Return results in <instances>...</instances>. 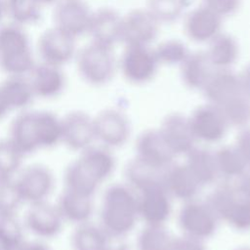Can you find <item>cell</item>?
Returning <instances> with one entry per match:
<instances>
[{
    "label": "cell",
    "mask_w": 250,
    "mask_h": 250,
    "mask_svg": "<svg viewBox=\"0 0 250 250\" xmlns=\"http://www.w3.org/2000/svg\"><path fill=\"white\" fill-rule=\"evenodd\" d=\"M26 156L61 145V116L46 109L28 108L12 120L7 136Z\"/></svg>",
    "instance_id": "6da1fadb"
},
{
    "label": "cell",
    "mask_w": 250,
    "mask_h": 250,
    "mask_svg": "<svg viewBox=\"0 0 250 250\" xmlns=\"http://www.w3.org/2000/svg\"><path fill=\"white\" fill-rule=\"evenodd\" d=\"M115 157L110 148L91 146L78 153L63 172V188L93 197L100 186L115 170Z\"/></svg>",
    "instance_id": "7a4b0ae2"
},
{
    "label": "cell",
    "mask_w": 250,
    "mask_h": 250,
    "mask_svg": "<svg viewBox=\"0 0 250 250\" xmlns=\"http://www.w3.org/2000/svg\"><path fill=\"white\" fill-rule=\"evenodd\" d=\"M139 218L137 195L124 184H113L104 192L100 209V226L113 235L125 236Z\"/></svg>",
    "instance_id": "3957f363"
},
{
    "label": "cell",
    "mask_w": 250,
    "mask_h": 250,
    "mask_svg": "<svg viewBox=\"0 0 250 250\" xmlns=\"http://www.w3.org/2000/svg\"><path fill=\"white\" fill-rule=\"evenodd\" d=\"M35 58L24 27L9 22L0 26V68L6 75L27 76Z\"/></svg>",
    "instance_id": "277c9868"
},
{
    "label": "cell",
    "mask_w": 250,
    "mask_h": 250,
    "mask_svg": "<svg viewBox=\"0 0 250 250\" xmlns=\"http://www.w3.org/2000/svg\"><path fill=\"white\" fill-rule=\"evenodd\" d=\"M74 61L79 77L93 87L108 84L117 68L113 48L93 41L77 50Z\"/></svg>",
    "instance_id": "5b68a950"
},
{
    "label": "cell",
    "mask_w": 250,
    "mask_h": 250,
    "mask_svg": "<svg viewBox=\"0 0 250 250\" xmlns=\"http://www.w3.org/2000/svg\"><path fill=\"white\" fill-rule=\"evenodd\" d=\"M219 220L237 230L250 229V200L236 186L225 183L217 186L205 200Z\"/></svg>",
    "instance_id": "8992f818"
},
{
    "label": "cell",
    "mask_w": 250,
    "mask_h": 250,
    "mask_svg": "<svg viewBox=\"0 0 250 250\" xmlns=\"http://www.w3.org/2000/svg\"><path fill=\"white\" fill-rule=\"evenodd\" d=\"M15 182L25 206L50 200L56 188L55 174L43 163L23 165L16 175Z\"/></svg>",
    "instance_id": "52a82bcc"
},
{
    "label": "cell",
    "mask_w": 250,
    "mask_h": 250,
    "mask_svg": "<svg viewBox=\"0 0 250 250\" xmlns=\"http://www.w3.org/2000/svg\"><path fill=\"white\" fill-rule=\"evenodd\" d=\"M118 65L123 77L129 83L143 85L154 78L160 64L150 46L127 45L121 54Z\"/></svg>",
    "instance_id": "ba28073f"
},
{
    "label": "cell",
    "mask_w": 250,
    "mask_h": 250,
    "mask_svg": "<svg viewBox=\"0 0 250 250\" xmlns=\"http://www.w3.org/2000/svg\"><path fill=\"white\" fill-rule=\"evenodd\" d=\"M22 223L26 232L45 241L56 238L65 225L56 203L50 200L26 205Z\"/></svg>",
    "instance_id": "9c48e42d"
},
{
    "label": "cell",
    "mask_w": 250,
    "mask_h": 250,
    "mask_svg": "<svg viewBox=\"0 0 250 250\" xmlns=\"http://www.w3.org/2000/svg\"><path fill=\"white\" fill-rule=\"evenodd\" d=\"M178 222L185 235L203 241L214 235L219 219L206 201L191 199L180 209Z\"/></svg>",
    "instance_id": "30bf717a"
},
{
    "label": "cell",
    "mask_w": 250,
    "mask_h": 250,
    "mask_svg": "<svg viewBox=\"0 0 250 250\" xmlns=\"http://www.w3.org/2000/svg\"><path fill=\"white\" fill-rule=\"evenodd\" d=\"M36 48L40 62L60 67L73 61L77 53L76 39L54 25L40 34Z\"/></svg>",
    "instance_id": "8fae6325"
},
{
    "label": "cell",
    "mask_w": 250,
    "mask_h": 250,
    "mask_svg": "<svg viewBox=\"0 0 250 250\" xmlns=\"http://www.w3.org/2000/svg\"><path fill=\"white\" fill-rule=\"evenodd\" d=\"M95 139L107 148L122 146L131 133L130 122L120 109L109 107L93 116Z\"/></svg>",
    "instance_id": "7c38bea8"
},
{
    "label": "cell",
    "mask_w": 250,
    "mask_h": 250,
    "mask_svg": "<svg viewBox=\"0 0 250 250\" xmlns=\"http://www.w3.org/2000/svg\"><path fill=\"white\" fill-rule=\"evenodd\" d=\"M61 145L74 152H81L93 146L95 139L93 116L75 109L61 116Z\"/></svg>",
    "instance_id": "4fadbf2b"
},
{
    "label": "cell",
    "mask_w": 250,
    "mask_h": 250,
    "mask_svg": "<svg viewBox=\"0 0 250 250\" xmlns=\"http://www.w3.org/2000/svg\"><path fill=\"white\" fill-rule=\"evenodd\" d=\"M92 13L84 0H59L54 5L53 25L77 39L87 34Z\"/></svg>",
    "instance_id": "5bb4252c"
},
{
    "label": "cell",
    "mask_w": 250,
    "mask_h": 250,
    "mask_svg": "<svg viewBox=\"0 0 250 250\" xmlns=\"http://www.w3.org/2000/svg\"><path fill=\"white\" fill-rule=\"evenodd\" d=\"M159 24L146 8L133 9L122 16L120 42L125 46H150L158 35Z\"/></svg>",
    "instance_id": "9a60e30c"
},
{
    "label": "cell",
    "mask_w": 250,
    "mask_h": 250,
    "mask_svg": "<svg viewBox=\"0 0 250 250\" xmlns=\"http://www.w3.org/2000/svg\"><path fill=\"white\" fill-rule=\"evenodd\" d=\"M139 218L146 225H163L172 212L171 196L164 187L163 181L150 184L139 191Z\"/></svg>",
    "instance_id": "2e32d148"
},
{
    "label": "cell",
    "mask_w": 250,
    "mask_h": 250,
    "mask_svg": "<svg viewBox=\"0 0 250 250\" xmlns=\"http://www.w3.org/2000/svg\"><path fill=\"white\" fill-rule=\"evenodd\" d=\"M188 120L195 139L209 144L220 142L229 127L222 109L210 103L196 106Z\"/></svg>",
    "instance_id": "e0dca14e"
},
{
    "label": "cell",
    "mask_w": 250,
    "mask_h": 250,
    "mask_svg": "<svg viewBox=\"0 0 250 250\" xmlns=\"http://www.w3.org/2000/svg\"><path fill=\"white\" fill-rule=\"evenodd\" d=\"M223 18L200 5L185 16L184 31L187 37L196 43H208L222 32Z\"/></svg>",
    "instance_id": "ac0fdd59"
},
{
    "label": "cell",
    "mask_w": 250,
    "mask_h": 250,
    "mask_svg": "<svg viewBox=\"0 0 250 250\" xmlns=\"http://www.w3.org/2000/svg\"><path fill=\"white\" fill-rule=\"evenodd\" d=\"M27 77L36 99H56L66 87V76L62 67L42 62L35 63Z\"/></svg>",
    "instance_id": "d6986e66"
},
{
    "label": "cell",
    "mask_w": 250,
    "mask_h": 250,
    "mask_svg": "<svg viewBox=\"0 0 250 250\" xmlns=\"http://www.w3.org/2000/svg\"><path fill=\"white\" fill-rule=\"evenodd\" d=\"M136 153V157L158 170H165L175 157L160 131L155 129H147L139 135Z\"/></svg>",
    "instance_id": "ffe728a7"
},
{
    "label": "cell",
    "mask_w": 250,
    "mask_h": 250,
    "mask_svg": "<svg viewBox=\"0 0 250 250\" xmlns=\"http://www.w3.org/2000/svg\"><path fill=\"white\" fill-rule=\"evenodd\" d=\"M158 130L175 155L187 154L195 146L196 139L192 133L188 117L182 113L167 114Z\"/></svg>",
    "instance_id": "44dd1931"
},
{
    "label": "cell",
    "mask_w": 250,
    "mask_h": 250,
    "mask_svg": "<svg viewBox=\"0 0 250 250\" xmlns=\"http://www.w3.org/2000/svg\"><path fill=\"white\" fill-rule=\"evenodd\" d=\"M122 16L113 8L102 7L93 11L88 32L91 41L113 48L120 42Z\"/></svg>",
    "instance_id": "7402d4cb"
},
{
    "label": "cell",
    "mask_w": 250,
    "mask_h": 250,
    "mask_svg": "<svg viewBox=\"0 0 250 250\" xmlns=\"http://www.w3.org/2000/svg\"><path fill=\"white\" fill-rule=\"evenodd\" d=\"M207 103L223 105L233 97L244 93L239 74L229 69H215L201 90Z\"/></svg>",
    "instance_id": "603a6c76"
},
{
    "label": "cell",
    "mask_w": 250,
    "mask_h": 250,
    "mask_svg": "<svg viewBox=\"0 0 250 250\" xmlns=\"http://www.w3.org/2000/svg\"><path fill=\"white\" fill-rule=\"evenodd\" d=\"M163 183L171 197L183 201L194 199L201 186L185 164H171L163 172Z\"/></svg>",
    "instance_id": "cb8c5ba5"
},
{
    "label": "cell",
    "mask_w": 250,
    "mask_h": 250,
    "mask_svg": "<svg viewBox=\"0 0 250 250\" xmlns=\"http://www.w3.org/2000/svg\"><path fill=\"white\" fill-rule=\"evenodd\" d=\"M56 205L64 223L73 226L90 222L95 210L93 197L65 188L59 195Z\"/></svg>",
    "instance_id": "d4e9b609"
},
{
    "label": "cell",
    "mask_w": 250,
    "mask_h": 250,
    "mask_svg": "<svg viewBox=\"0 0 250 250\" xmlns=\"http://www.w3.org/2000/svg\"><path fill=\"white\" fill-rule=\"evenodd\" d=\"M0 94L10 112L30 108L36 99L27 76L7 75L0 82Z\"/></svg>",
    "instance_id": "484cf974"
},
{
    "label": "cell",
    "mask_w": 250,
    "mask_h": 250,
    "mask_svg": "<svg viewBox=\"0 0 250 250\" xmlns=\"http://www.w3.org/2000/svg\"><path fill=\"white\" fill-rule=\"evenodd\" d=\"M179 66L181 79L190 90H202L215 70L205 51L190 52Z\"/></svg>",
    "instance_id": "4316f807"
},
{
    "label": "cell",
    "mask_w": 250,
    "mask_h": 250,
    "mask_svg": "<svg viewBox=\"0 0 250 250\" xmlns=\"http://www.w3.org/2000/svg\"><path fill=\"white\" fill-rule=\"evenodd\" d=\"M208 44L205 52L215 69H229L238 60L239 45L232 35L220 32Z\"/></svg>",
    "instance_id": "83f0119b"
},
{
    "label": "cell",
    "mask_w": 250,
    "mask_h": 250,
    "mask_svg": "<svg viewBox=\"0 0 250 250\" xmlns=\"http://www.w3.org/2000/svg\"><path fill=\"white\" fill-rule=\"evenodd\" d=\"M186 165L200 186L213 184L219 177L215 153L204 147L194 146L187 154Z\"/></svg>",
    "instance_id": "f1b7e54d"
},
{
    "label": "cell",
    "mask_w": 250,
    "mask_h": 250,
    "mask_svg": "<svg viewBox=\"0 0 250 250\" xmlns=\"http://www.w3.org/2000/svg\"><path fill=\"white\" fill-rule=\"evenodd\" d=\"M5 16L10 22L25 27L36 24L42 18V6L37 0H3Z\"/></svg>",
    "instance_id": "f546056e"
},
{
    "label": "cell",
    "mask_w": 250,
    "mask_h": 250,
    "mask_svg": "<svg viewBox=\"0 0 250 250\" xmlns=\"http://www.w3.org/2000/svg\"><path fill=\"white\" fill-rule=\"evenodd\" d=\"M219 176L228 180L241 177L247 170V163L235 146H223L215 152Z\"/></svg>",
    "instance_id": "4dcf8cb0"
},
{
    "label": "cell",
    "mask_w": 250,
    "mask_h": 250,
    "mask_svg": "<svg viewBox=\"0 0 250 250\" xmlns=\"http://www.w3.org/2000/svg\"><path fill=\"white\" fill-rule=\"evenodd\" d=\"M164 170H158L138 157L129 161L125 167V177L127 183L136 190L157 182L163 181Z\"/></svg>",
    "instance_id": "1f68e13d"
},
{
    "label": "cell",
    "mask_w": 250,
    "mask_h": 250,
    "mask_svg": "<svg viewBox=\"0 0 250 250\" xmlns=\"http://www.w3.org/2000/svg\"><path fill=\"white\" fill-rule=\"evenodd\" d=\"M105 236V231L99 225L87 222L74 226L70 236L72 250H99Z\"/></svg>",
    "instance_id": "d6a6232c"
},
{
    "label": "cell",
    "mask_w": 250,
    "mask_h": 250,
    "mask_svg": "<svg viewBox=\"0 0 250 250\" xmlns=\"http://www.w3.org/2000/svg\"><path fill=\"white\" fill-rule=\"evenodd\" d=\"M25 229L18 215L0 216V250H17L25 240Z\"/></svg>",
    "instance_id": "836d02e7"
},
{
    "label": "cell",
    "mask_w": 250,
    "mask_h": 250,
    "mask_svg": "<svg viewBox=\"0 0 250 250\" xmlns=\"http://www.w3.org/2000/svg\"><path fill=\"white\" fill-rule=\"evenodd\" d=\"M189 3V0H146V9L159 23H172L183 16Z\"/></svg>",
    "instance_id": "e575fe53"
},
{
    "label": "cell",
    "mask_w": 250,
    "mask_h": 250,
    "mask_svg": "<svg viewBox=\"0 0 250 250\" xmlns=\"http://www.w3.org/2000/svg\"><path fill=\"white\" fill-rule=\"evenodd\" d=\"M229 126L244 128L250 124V98L241 93L219 106Z\"/></svg>",
    "instance_id": "d590c367"
},
{
    "label": "cell",
    "mask_w": 250,
    "mask_h": 250,
    "mask_svg": "<svg viewBox=\"0 0 250 250\" xmlns=\"http://www.w3.org/2000/svg\"><path fill=\"white\" fill-rule=\"evenodd\" d=\"M24 157L8 137L0 139V177L15 178L24 165Z\"/></svg>",
    "instance_id": "8d00e7d4"
},
{
    "label": "cell",
    "mask_w": 250,
    "mask_h": 250,
    "mask_svg": "<svg viewBox=\"0 0 250 250\" xmlns=\"http://www.w3.org/2000/svg\"><path fill=\"white\" fill-rule=\"evenodd\" d=\"M172 236L163 225H146L138 235V250H169Z\"/></svg>",
    "instance_id": "74e56055"
},
{
    "label": "cell",
    "mask_w": 250,
    "mask_h": 250,
    "mask_svg": "<svg viewBox=\"0 0 250 250\" xmlns=\"http://www.w3.org/2000/svg\"><path fill=\"white\" fill-rule=\"evenodd\" d=\"M159 64L180 65L190 53L188 46L179 39H167L153 48Z\"/></svg>",
    "instance_id": "f35d334b"
},
{
    "label": "cell",
    "mask_w": 250,
    "mask_h": 250,
    "mask_svg": "<svg viewBox=\"0 0 250 250\" xmlns=\"http://www.w3.org/2000/svg\"><path fill=\"white\" fill-rule=\"evenodd\" d=\"M22 205L15 178L0 177V216L18 215Z\"/></svg>",
    "instance_id": "ab89813d"
},
{
    "label": "cell",
    "mask_w": 250,
    "mask_h": 250,
    "mask_svg": "<svg viewBox=\"0 0 250 250\" xmlns=\"http://www.w3.org/2000/svg\"><path fill=\"white\" fill-rule=\"evenodd\" d=\"M202 5L222 18L234 15L241 6V0H201Z\"/></svg>",
    "instance_id": "60d3db41"
},
{
    "label": "cell",
    "mask_w": 250,
    "mask_h": 250,
    "mask_svg": "<svg viewBox=\"0 0 250 250\" xmlns=\"http://www.w3.org/2000/svg\"><path fill=\"white\" fill-rule=\"evenodd\" d=\"M169 250H205V247L202 240L184 234L172 238Z\"/></svg>",
    "instance_id": "b9f144b4"
},
{
    "label": "cell",
    "mask_w": 250,
    "mask_h": 250,
    "mask_svg": "<svg viewBox=\"0 0 250 250\" xmlns=\"http://www.w3.org/2000/svg\"><path fill=\"white\" fill-rule=\"evenodd\" d=\"M235 146L242 154L248 166H250V126L241 128L236 138Z\"/></svg>",
    "instance_id": "7bdbcfd3"
},
{
    "label": "cell",
    "mask_w": 250,
    "mask_h": 250,
    "mask_svg": "<svg viewBox=\"0 0 250 250\" xmlns=\"http://www.w3.org/2000/svg\"><path fill=\"white\" fill-rule=\"evenodd\" d=\"M123 237L105 232L104 239L99 250H130Z\"/></svg>",
    "instance_id": "ee69618b"
},
{
    "label": "cell",
    "mask_w": 250,
    "mask_h": 250,
    "mask_svg": "<svg viewBox=\"0 0 250 250\" xmlns=\"http://www.w3.org/2000/svg\"><path fill=\"white\" fill-rule=\"evenodd\" d=\"M17 250H52L51 247L48 245L47 241L32 238V239H25Z\"/></svg>",
    "instance_id": "f6af8a7d"
},
{
    "label": "cell",
    "mask_w": 250,
    "mask_h": 250,
    "mask_svg": "<svg viewBox=\"0 0 250 250\" xmlns=\"http://www.w3.org/2000/svg\"><path fill=\"white\" fill-rule=\"evenodd\" d=\"M238 179L239 181L236 185V188L243 196L250 200V170L247 169L245 173Z\"/></svg>",
    "instance_id": "bcb514c9"
},
{
    "label": "cell",
    "mask_w": 250,
    "mask_h": 250,
    "mask_svg": "<svg viewBox=\"0 0 250 250\" xmlns=\"http://www.w3.org/2000/svg\"><path fill=\"white\" fill-rule=\"evenodd\" d=\"M239 78L244 94L250 98V62L243 67L239 73Z\"/></svg>",
    "instance_id": "7dc6e473"
},
{
    "label": "cell",
    "mask_w": 250,
    "mask_h": 250,
    "mask_svg": "<svg viewBox=\"0 0 250 250\" xmlns=\"http://www.w3.org/2000/svg\"><path fill=\"white\" fill-rule=\"evenodd\" d=\"M9 113H10V111H9V109H8V107H7L5 102H4V100H3V98L0 94V120L4 119Z\"/></svg>",
    "instance_id": "c3c4849f"
},
{
    "label": "cell",
    "mask_w": 250,
    "mask_h": 250,
    "mask_svg": "<svg viewBox=\"0 0 250 250\" xmlns=\"http://www.w3.org/2000/svg\"><path fill=\"white\" fill-rule=\"evenodd\" d=\"M38 3L44 7V6H54L59 0H37Z\"/></svg>",
    "instance_id": "681fc988"
},
{
    "label": "cell",
    "mask_w": 250,
    "mask_h": 250,
    "mask_svg": "<svg viewBox=\"0 0 250 250\" xmlns=\"http://www.w3.org/2000/svg\"><path fill=\"white\" fill-rule=\"evenodd\" d=\"M4 16H5V13H4V7H3V0H0V21H2Z\"/></svg>",
    "instance_id": "f907efd6"
},
{
    "label": "cell",
    "mask_w": 250,
    "mask_h": 250,
    "mask_svg": "<svg viewBox=\"0 0 250 250\" xmlns=\"http://www.w3.org/2000/svg\"><path fill=\"white\" fill-rule=\"evenodd\" d=\"M234 250H250V246H241V247H237Z\"/></svg>",
    "instance_id": "816d5d0a"
}]
</instances>
